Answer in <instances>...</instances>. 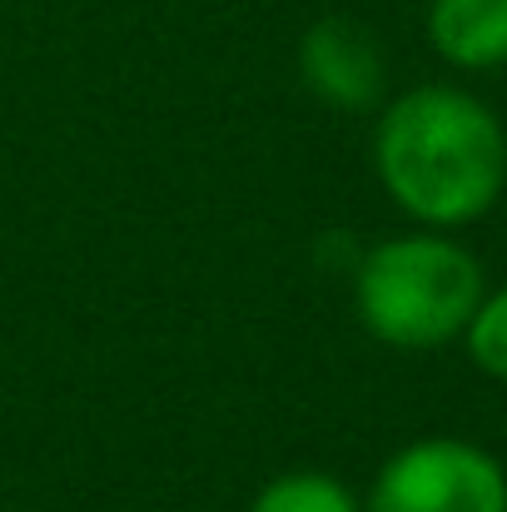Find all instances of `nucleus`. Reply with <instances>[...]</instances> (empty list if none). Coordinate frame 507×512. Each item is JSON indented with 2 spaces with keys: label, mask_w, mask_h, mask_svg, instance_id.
Listing matches in <instances>:
<instances>
[{
  "label": "nucleus",
  "mask_w": 507,
  "mask_h": 512,
  "mask_svg": "<svg viewBox=\"0 0 507 512\" xmlns=\"http://www.w3.org/2000/svg\"><path fill=\"white\" fill-rule=\"evenodd\" d=\"M378 189L418 229L478 224L507 189V125L458 85H413L378 105Z\"/></svg>",
  "instance_id": "1"
},
{
  "label": "nucleus",
  "mask_w": 507,
  "mask_h": 512,
  "mask_svg": "<svg viewBox=\"0 0 507 512\" xmlns=\"http://www.w3.org/2000/svg\"><path fill=\"white\" fill-rule=\"evenodd\" d=\"M483 294L488 279L478 254L448 229L393 234L353 269V309L363 329L398 353H428L463 339Z\"/></svg>",
  "instance_id": "2"
},
{
  "label": "nucleus",
  "mask_w": 507,
  "mask_h": 512,
  "mask_svg": "<svg viewBox=\"0 0 507 512\" xmlns=\"http://www.w3.org/2000/svg\"><path fill=\"white\" fill-rule=\"evenodd\" d=\"M363 512H507V468L468 438H418L383 458Z\"/></svg>",
  "instance_id": "3"
},
{
  "label": "nucleus",
  "mask_w": 507,
  "mask_h": 512,
  "mask_svg": "<svg viewBox=\"0 0 507 512\" xmlns=\"http://www.w3.org/2000/svg\"><path fill=\"white\" fill-rule=\"evenodd\" d=\"M299 80L338 115H368L388 100V60L363 20L324 15L299 35Z\"/></svg>",
  "instance_id": "4"
},
{
  "label": "nucleus",
  "mask_w": 507,
  "mask_h": 512,
  "mask_svg": "<svg viewBox=\"0 0 507 512\" xmlns=\"http://www.w3.org/2000/svg\"><path fill=\"white\" fill-rule=\"evenodd\" d=\"M428 45L453 70H503L507 65V0H428Z\"/></svg>",
  "instance_id": "5"
},
{
  "label": "nucleus",
  "mask_w": 507,
  "mask_h": 512,
  "mask_svg": "<svg viewBox=\"0 0 507 512\" xmlns=\"http://www.w3.org/2000/svg\"><path fill=\"white\" fill-rule=\"evenodd\" d=\"M249 512H363V498L324 468H289L254 493Z\"/></svg>",
  "instance_id": "6"
},
{
  "label": "nucleus",
  "mask_w": 507,
  "mask_h": 512,
  "mask_svg": "<svg viewBox=\"0 0 507 512\" xmlns=\"http://www.w3.org/2000/svg\"><path fill=\"white\" fill-rule=\"evenodd\" d=\"M463 348H468L478 373L507 383V289H493L478 299V309L463 329Z\"/></svg>",
  "instance_id": "7"
}]
</instances>
